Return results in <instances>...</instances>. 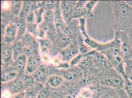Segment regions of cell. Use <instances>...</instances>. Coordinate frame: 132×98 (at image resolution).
<instances>
[{"mask_svg": "<svg viewBox=\"0 0 132 98\" xmlns=\"http://www.w3.org/2000/svg\"><path fill=\"white\" fill-rule=\"evenodd\" d=\"M120 47V40L116 33L115 38L112 41L104 43L101 52L108 57L112 67L125 79L127 77L125 69V62L121 55Z\"/></svg>", "mask_w": 132, "mask_h": 98, "instance_id": "6da1fadb", "label": "cell"}, {"mask_svg": "<svg viewBox=\"0 0 132 98\" xmlns=\"http://www.w3.org/2000/svg\"><path fill=\"white\" fill-rule=\"evenodd\" d=\"M60 1H41L40 7L46 11H54L56 8L60 7Z\"/></svg>", "mask_w": 132, "mask_h": 98, "instance_id": "83f0119b", "label": "cell"}, {"mask_svg": "<svg viewBox=\"0 0 132 98\" xmlns=\"http://www.w3.org/2000/svg\"><path fill=\"white\" fill-rule=\"evenodd\" d=\"M36 23H31L27 24V33L32 34L36 37L39 26Z\"/></svg>", "mask_w": 132, "mask_h": 98, "instance_id": "74e56055", "label": "cell"}, {"mask_svg": "<svg viewBox=\"0 0 132 98\" xmlns=\"http://www.w3.org/2000/svg\"><path fill=\"white\" fill-rule=\"evenodd\" d=\"M39 46L37 42L32 45L24 47L23 55H24L29 57L32 56L39 55Z\"/></svg>", "mask_w": 132, "mask_h": 98, "instance_id": "4316f807", "label": "cell"}, {"mask_svg": "<svg viewBox=\"0 0 132 98\" xmlns=\"http://www.w3.org/2000/svg\"><path fill=\"white\" fill-rule=\"evenodd\" d=\"M64 79L59 75H54L49 77L47 79V84L50 87L57 88L60 86L64 82Z\"/></svg>", "mask_w": 132, "mask_h": 98, "instance_id": "d4e9b609", "label": "cell"}, {"mask_svg": "<svg viewBox=\"0 0 132 98\" xmlns=\"http://www.w3.org/2000/svg\"><path fill=\"white\" fill-rule=\"evenodd\" d=\"M14 23L16 25L17 29L16 41H20L23 36L27 33V23L25 20L21 19L20 17L16 18Z\"/></svg>", "mask_w": 132, "mask_h": 98, "instance_id": "e0dca14e", "label": "cell"}, {"mask_svg": "<svg viewBox=\"0 0 132 98\" xmlns=\"http://www.w3.org/2000/svg\"><path fill=\"white\" fill-rule=\"evenodd\" d=\"M42 59L40 55L28 57L25 74L32 75L42 65Z\"/></svg>", "mask_w": 132, "mask_h": 98, "instance_id": "30bf717a", "label": "cell"}, {"mask_svg": "<svg viewBox=\"0 0 132 98\" xmlns=\"http://www.w3.org/2000/svg\"><path fill=\"white\" fill-rule=\"evenodd\" d=\"M77 1H60V9L67 25L70 24L73 20V12Z\"/></svg>", "mask_w": 132, "mask_h": 98, "instance_id": "52a82bcc", "label": "cell"}, {"mask_svg": "<svg viewBox=\"0 0 132 98\" xmlns=\"http://www.w3.org/2000/svg\"><path fill=\"white\" fill-rule=\"evenodd\" d=\"M125 69L127 77L132 81V61L125 63Z\"/></svg>", "mask_w": 132, "mask_h": 98, "instance_id": "ab89813d", "label": "cell"}, {"mask_svg": "<svg viewBox=\"0 0 132 98\" xmlns=\"http://www.w3.org/2000/svg\"><path fill=\"white\" fill-rule=\"evenodd\" d=\"M96 80L97 78L94 74H91L90 73H88L86 71L84 73V76L81 80L79 82V85L80 86H84L91 83L93 84Z\"/></svg>", "mask_w": 132, "mask_h": 98, "instance_id": "f546056e", "label": "cell"}, {"mask_svg": "<svg viewBox=\"0 0 132 98\" xmlns=\"http://www.w3.org/2000/svg\"><path fill=\"white\" fill-rule=\"evenodd\" d=\"M49 98H60L58 96L55 94H51L50 96V97Z\"/></svg>", "mask_w": 132, "mask_h": 98, "instance_id": "c3c4849f", "label": "cell"}, {"mask_svg": "<svg viewBox=\"0 0 132 98\" xmlns=\"http://www.w3.org/2000/svg\"><path fill=\"white\" fill-rule=\"evenodd\" d=\"M1 58L5 62L12 60V46L10 44H2L1 46Z\"/></svg>", "mask_w": 132, "mask_h": 98, "instance_id": "44dd1931", "label": "cell"}, {"mask_svg": "<svg viewBox=\"0 0 132 98\" xmlns=\"http://www.w3.org/2000/svg\"><path fill=\"white\" fill-rule=\"evenodd\" d=\"M128 36H129V37L130 39V42H131L132 46V30H131L130 33L128 34Z\"/></svg>", "mask_w": 132, "mask_h": 98, "instance_id": "f6af8a7d", "label": "cell"}, {"mask_svg": "<svg viewBox=\"0 0 132 98\" xmlns=\"http://www.w3.org/2000/svg\"><path fill=\"white\" fill-rule=\"evenodd\" d=\"M123 89L125 91L128 98H132V81L128 77L124 79Z\"/></svg>", "mask_w": 132, "mask_h": 98, "instance_id": "836d02e7", "label": "cell"}, {"mask_svg": "<svg viewBox=\"0 0 132 98\" xmlns=\"http://www.w3.org/2000/svg\"><path fill=\"white\" fill-rule=\"evenodd\" d=\"M122 93H122V95H121L122 98H128V96H127V94L125 91H124Z\"/></svg>", "mask_w": 132, "mask_h": 98, "instance_id": "bcb514c9", "label": "cell"}, {"mask_svg": "<svg viewBox=\"0 0 132 98\" xmlns=\"http://www.w3.org/2000/svg\"><path fill=\"white\" fill-rule=\"evenodd\" d=\"M128 6L132 8V1H125Z\"/></svg>", "mask_w": 132, "mask_h": 98, "instance_id": "7dc6e473", "label": "cell"}, {"mask_svg": "<svg viewBox=\"0 0 132 98\" xmlns=\"http://www.w3.org/2000/svg\"><path fill=\"white\" fill-rule=\"evenodd\" d=\"M25 20L27 23V24L36 23V17L35 15L34 11L29 13L26 17Z\"/></svg>", "mask_w": 132, "mask_h": 98, "instance_id": "b9f144b4", "label": "cell"}, {"mask_svg": "<svg viewBox=\"0 0 132 98\" xmlns=\"http://www.w3.org/2000/svg\"><path fill=\"white\" fill-rule=\"evenodd\" d=\"M94 68L100 74L113 68L108 57L100 52L97 51L94 55Z\"/></svg>", "mask_w": 132, "mask_h": 98, "instance_id": "8992f818", "label": "cell"}, {"mask_svg": "<svg viewBox=\"0 0 132 98\" xmlns=\"http://www.w3.org/2000/svg\"><path fill=\"white\" fill-rule=\"evenodd\" d=\"M44 12V9L42 7H39L34 11L36 20V23L38 25H39L43 22V15Z\"/></svg>", "mask_w": 132, "mask_h": 98, "instance_id": "d590c367", "label": "cell"}, {"mask_svg": "<svg viewBox=\"0 0 132 98\" xmlns=\"http://www.w3.org/2000/svg\"><path fill=\"white\" fill-rule=\"evenodd\" d=\"M41 2L25 1L22 3V7L19 13V17L23 20L25 19L28 15L35 11L36 9L40 7Z\"/></svg>", "mask_w": 132, "mask_h": 98, "instance_id": "9c48e42d", "label": "cell"}, {"mask_svg": "<svg viewBox=\"0 0 132 98\" xmlns=\"http://www.w3.org/2000/svg\"><path fill=\"white\" fill-rule=\"evenodd\" d=\"M59 72L65 81L71 82H79L84 76V72L77 66L61 69Z\"/></svg>", "mask_w": 132, "mask_h": 98, "instance_id": "5b68a950", "label": "cell"}, {"mask_svg": "<svg viewBox=\"0 0 132 98\" xmlns=\"http://www.w3.org/2000/svg\"><path fill=\"white\" fill-rule=\"evenodd\" d=\"M50 74V68L45 64H42L33 75L36 82L38 83L43 84L47 80Z\"/></svg>", "mask_w": 132, "mask_h": 98, "instance_id": "8fae6325", "label": "cell"}, {"mask_svg": "<svg viewBox=\"0 0 132 98\" xmlns=\"http://www.w3.org/2000/svg\"><path fill=\"white\" fill-rule=\"evenodd\" d=\"M20 41L25 47L30 46L37 42L36 37L28 33L25 34Z\"/></svg>", "mask_w": 132, "mask_h": 98, "instance_id": "4dcf8cb0", "label": "cell"}, {"mask_svg": "<svg viewBox=\"0 0 132 98\" xmlns=\"http://www.w3.org/2000/svg\"><path fill=\"white\" fill-rule=\"evenodd\" d=\"M122 89H114L108 87H102L100 89V97L101 98H122L121 91Z\"/></svg>", "mask_w": 132, "mask_h": 98, "instance_id": "5bb4252c", "label": "cell"}, {"mask_svg": "<svg viewBox=\"0 0 132 98\" xmlns=\"http://www.w3.org/2000/svg\"><path fill=\"white\" fill-rule=\"evenodd\" d=\"M44 21L50 24H54V12L52 11H44L43 15Z\"/></svg>", "mask_w": 132, "mask_h": 98, "instance_id": "e575fe53", "label": "cell"}, {"mask_svg": "<svg viewBox=\"0 0 132 98\" xmlns=\"http://www.w3.org/2000/svg\"><path fill=\"white\" fill-rule=\"evenodd\" d=\"M109 3L112 7L116 20L132 17V8L128 6L125 1H111Z\"/></svg>", "mask_w": 132, "mask_h": 98, "instance_id": "277c9868", "label": "cell"}, {"mask_svg": "<svg viewBox=\"0 0 132 98\" xmlns=\"http://www.w3.org/2000/svg\"><path fill=\"white\" fill-rule=\"evenodd\" d=\"M43 84L37 83L33 86L25 90V98H37L39 93L44 88Z\"/></svg>", "mask_w": 132, "mask_h": 98, "instance_id": "7402d4cb", "label": "cell"}, {"mask_svg": "<svg viewBox=\"0 0 132 98\" xmlns=\"http://www.w3.org/2000/svg\"><path fill=\"white\" fill-rule=\"evenodd\" d=\"M51 95V91L47 87H44L39 93L37 98H49Z\"/></svg>", "mask_w": 132, "mask_h": 98, "instance_id": "f35d334b", "label": "cell"}, {"mask_svg": "<svg viewBox=\"0 0 132 98\" xmlns=\"http://www.w3.org/2000/svg\"><path fill=\"white\" fill-rule=\"evenodd\" d=\"M17 29L16 25L14 23L7 25L5 28L4 41L6 44H10L15 42L16 39Z\"/></svg>", "mask_w": 132, "mask_h": 98, "instance_id": "7c38bea8", "label": "cell"}, {"mask_svg": "<svg viewBox=\"0 0 132 98\" xmlns=\"http://www.w3.org/2000/svg\"><path fill=\"white\" fill-rule=\"evenodd\" d=\"M6 88L12 95L24 92L26 89L22 81L17 76L12 82L6 83Z\"/></svg>", "mask_w": 132, "mask_h": 98, "instance_id": "4fadbf2b", "label": "cell"}, {"mask_svg": "<svg viewBox=\"0 0 132 98\" xmlns=\"http://www.w3.org/2000/svg\"><path fill=\"white\" fill-rule=\"evenodd\" d=\"M79 46L80 54H86V53H88L89 52L91 51L90 50V49H91V48L90 47H89L85 44L82 43L79 44Z\"/></svg>", "mask_w": 132, "mask_h": 98, "instance_id": "60d3db41", "label": "cell"}, {"mask_svg": "<svg viewBox=\"0 0 132 98\" xmlns=\"http://www.w3.org/2000/svg\"><path fill=\"white\" fill-rule=\"evenodd\" d=\"M86 2L87 1H77L73 12V19L76 18L79 19L80 18H86V15L84 8Z\"/></svg>", "mask_w": 132, "mask_h": 98, "instance_id": "d6986e66", "label": "cell"}, {"mask_svg": "<svg viewBox=\"0 0 132 98\" xmlns=\"http://www.w3.org/2000/svg\"><path fill=\"white\" fill-rule=\"evenodd\" d=\"M18 77L22 81L26 89L33 86L37 83L32 75H28L25 73L19 74Z\"/></svg>", "mask_w": 132, "mask_h": 98, "instance_id": "484cf974", "label": "cell"}, {"mask_svg": "<svg viewBox=\"0 0 132 98\" xmlns=\"http://www.w3.org/2000/svg\"><path fill=\"white\" fill-rule=\"evenodd\" d=\"M18 75L19 73L15 71L3 73L1 76V82L5 83H9L17 78Z\"/></svg>", "mask_w": 132, "mask_h": 98, "instance_id": "f1b7e54d", "label": "cell"}, {"mask_svg": "<svg viewBox=\"0 0 132 98\" xmlns=\"http://www.w3.org/2000/svg\"><path fill=\"white\" fill-rule=\"evenodd\" d=\"M83 41L89 47H90L91 49L95 50L96 51L98 50L102 44L94 40L93 39L90 38L89 36L86 38H84Z\"/></svg>", "mask_w": 132, "mask_h": 98, "instance_id": "d6a6232c", "label": "cell"}, {"mask_svg": "<svg viewBox=\"0 0 132 98\" xmlns=\"http://www.w3.org/2000/svg\"><path fill=\"white\" fill-rule=\"evenodd\" d=\"M27 57L26 55H22L13 61V68L14 70L19 74H24L25 73L27 63Z\"/></svg>", "mask_w": 132, "mask_h": 98, "instance_id": "2e32d148", "label": "cell"}, {"mask_svg": "<svg viewBox=\"0 0 132 98\" xmlns=\"http://www.w3.org/2000/svg\"><path fill=\"white\" fill-rule=\"evenodd\" d=\"M24 46L21 41H15L12 45V60L15 61L23 55Z\"/></svg>", "mask_w": 132, "mask_h": 98, "instance_id": "cb8c5ba5", "label": "cell"}, {"mask_svg": "<svg viewBox=\"0 0 132 98\" xmlns=\"http://www.w3.org/2000/svg\"><path fill=\"white\" fill-rule=\"evenodd\" d=\"M94 55H90L83 58L78 63L77 66L83 72L89 71L94 68Z\"/></svg>", "mask_w": 132, "mask_h": 98, "instance_id": "ac0fdd59", "label": "cell"}, {"mask_svg": "<svg viewBox=\"0 0 132 98\" xmlns=\"http://www.w3.org/2000/svg\"><path fill=\"white\" fill-rule=\"evenodd\" d=\"M86 19L85 18H80L79 19V30L81 33L84 36V38L88 37V34L87 33V32L86 30Z\"/></svg>", "mask_w": 132, "mask_h": 98, "instance_id": "8d00e7d4", "label": "cell"}, {"mask_svg": "<svg viewBox=\"0 0 132 98\" xmlns=\"http://www.w3.org/2000/svg\"><path fill=\"white\" fill-rule=\"evenodd\" d=\"M124 82L123 76L113 68L99 75V83L103 87L123 89Z\"/></svg>", "mask_w": 132, "mask_h": 98, "instance_id": "7a4b0ae2", "label": "cell"}, {"mask_svg": "<svg viewBox=\"0 0 132 98\" xmlns=\"http://www.w3.org/2000/svg\"><path fill=\"white\" fill-rule=\"evenodd\" d=\"M39 50L42 54L44 56L48 55L50 50L52 48V42L47 39H39Z\"/></svg>", "mask_w": 132, "mask_h": 98, "instance_id": "603a6c76", "label": "cell"}, {"mask_svg": "<svg viewBox=\"0 0 132 98\" xmlns=\"http://www.w3.org/2000/svg\"><path fill=\"white\" fill-rule=\"evenodd\" d=\"M79 54V45L72 43L65 49L61 51V58L64 62L70 63V62Z\"/></svg>", "mask_w": 132, "mask_h": 98, "instance_id": "ba28073f", "label": "cell"}, {"mask_svg": "<svg viewBox=\"0 0 132 98\" xmlns=\"http://www.w3.org/2000/svg\"><path fill=\"white\" fill-rule=\"evenodd\" d=\"M54 41L59 47L63 49H65L72 43L70 38L64 33L61 31H57V36Z\"/></svg>", "mask_w": 132, "mask_h": 98, "instance_id": "ffe728a7", "label": "cell"}, {"mask_svg": "<svg viewBox=\"0 0 132 98\" xmlns=\"http://www.w3.org/2000/svg\"><path fill=\"white\" fill-rule=\"evenodd\" d=\"M65 98H75L74 97H73L72 96H67Z\"/></svg>", "mask_w": 132, "mask_h": 98, "instance_id": "681fc988", "label": "cell"}, {"mask_svg": "<svg viewBox=\"0 0 132 98\" xmlns=\"http://www.w3.org/2000/svg\"><path fill=\"white\" fill-rule=\"evenodd\" d=\"M45 34H46V32L44 31V30L39 27L36 35V37L39 38V39H45L44 38L45 36Z\"/></svg>", "mask_w": 132, "mask_h": 98, "instance_id": "7bdbcfd3", "label": "cell"}, {"mask_svg": "<svg viewBox=\"0 0 132 98\" xmlns=\"http://www.w3.org/2000/svg\"><path fill=\"white\" fill-rule=\"evenodd\" d=\"M54 12V24L57 31L63 32L67 26L64 19L62 14L60 7L56 8Z\"/></svg>", "mask_w": 132, "mask_h": 98, "instance_id": "9a60e30c", "label": "cell"}, {"mask_svg": "<svg viewBox=\"0 0 132 98\" xmlns=\"http://www.w3.org/2000/svg\"><path fill=\"white\" fill-rule=\"evenodd\" d=\"M98 3V1H87L84 8L87 18H92L93 17V10L94 7Z\"/></svg>", "mask_w": 132, "mask_h": 98, "instance_id": "1f68e13d", "label": "cell"}, {"mask_svg": "<svg viewBox=\"0 0 132 98\" xmlns=\"http://www.w3.org/2000/svg\"><path fill=\"white\" fill-rule=\"evenodd\" d=\"M10 98H25V92L24 91L17 94L12 95V96Z\"/></svg>", "mask_w": 132, "mask_h": 98, "instance_id": "ee69618b", "label": "cell"}, {"mask_svg": "<svg viewBox=\"0 0 132 98\" xmlns=\"http://www.w3.org/2000/svg\"><path fill=\"white\" fill-rule=\"evenodd\" d=\"M121 43V53L125 63L132 61V46L128 34L122 30H116Z\"/></svg>", "mask_w": 132, "mask_h": 98, "instance_id": "3957f363", "label": "cell"}]
</instances>
